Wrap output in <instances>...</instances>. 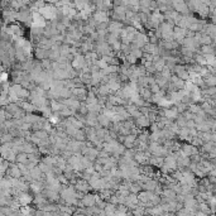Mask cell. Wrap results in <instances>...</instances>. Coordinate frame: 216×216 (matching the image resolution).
I'll use <instances>...</instances> for the list:
<instances>
[{
  "label": "cell",
  "instance_id": "1",
  "mask_svg": "<svg viewBox=\"0 0 216 216\" xmlns=\"http://www.w3.org/2000/svg\"><path fill=\"white\" fill-rule=\"evenodd\" d=\"M152 121L148 119V117L145 115H142V116H139L138 119H136L135 121V125L136 127H139V128H147V127H149Z\"/></svg>",
  "mask_w": 216,
  "mask_h": 216
},
{
  "label": "cell",
  "instance_id": "2",
  "mask_svg": "<svg viewBox=\"0 0 216 216\" xmlns=\"http://www.w3.org/2000/svg\"><path fill=\"white\" fill-rule=\"evenodd\" d=\"M139 94H140V96H142V99H143L144 101L150 100L152 96H153V94H152L150 89H148V87H142V89L139 90Z\"/></svg>",
  "mask_w": 216,
  "mask_h": 216
},
{
  "label": "cell",
  "instance_id": "3",
  "mask_svg": "<svg viewBox=\"0 0 216 216\" xmlns=\"http://www.w3.org/2000/svg\"><path fill=\"white\" fill-rule=\"evenodd\" d=\"M205 83H206L208 87H216V76L207 73L205 76Z\"/></svg>",
  "mask_w": 216,
  "mask_h": 216
},
{
  "label": "cell",
  "instance_id": "4",
  "mask_svg": "<svg viewBox=\"0 0 216 216\" xmlns=\"http://www.w3.org/2000/svg\"><path fill=\"white\" fill-rule=\"evenodd\" d=\"M201 51H202V55L203 56H211V55H214V52H215V47L214 45H202L201 47Z\"/></svg>",
  "mask_w": 216,
  "mask_h": 216
},
{
  "label": "cell",
  "instance_id": "5",
  "mask_svg": "<svg viewBox=\"0 0 216 216\" xmlns=\"http://www.w3.org/2000/svg\"><path fill=\"white\" fill-rule=\"evenodd\" d=\"M9 174L10 176H13V177H20V174H22V171L19 169V167L18 166H9Z\"/></svg>",
  "mask_w": 216,
  "mask_h": 216
},
{
  "label": "cell",
  "instance_id": "6",
  "mask_svg": "<svg viewBox=\"0 0 216 216\" xmlns=\"http://www.w3.org/2000/svg\"><path fill=\"white\" fill-rule=\"evenodd\" d=\"M150 91H152V94H159V91H162V89L157 85V83H154V85L150 86Z\"/></svg>",
  "mask_w": 216,
  "mask_h": 216
},
{
  "label": "cell",
  "instance_id": "7",
  "mask_svg": "<svg viewBox=\"0 0 216 216\" xmlns=\"http://www.w3.org/2000/svg\"><path fill=\"white\" fill-rule=\"evenodd\" d=\"M215 116H216V115H215Z\"/></svg>",
  "mask_w": 216,
  "mask_h": 216
}]
</instances>
